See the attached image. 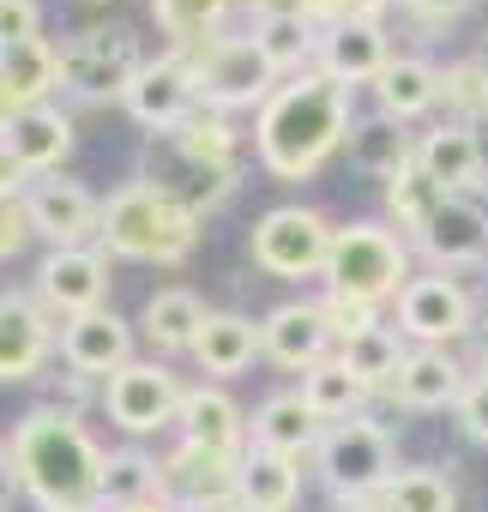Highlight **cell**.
<instances>
[{"instance_id": "obj_1", "label": "cell", "mask_w": 488, "mask_h": 512, "mask_svg": "<svg viewBox=\"0 0 488 512\" xmlns=\"http://www.w3.org/2000/svg\"><path fill=\"white\" fill-rule=\"evenodd\" d=\"M350 127H356V91L326 79L320 67H308V73L284 79L272 91V103L254 115V163L272 181L302 187L350 145Z\"/></svg>"}, {"instance_id": "obj_2", "label": "cell", "mask_w": 488, "mask_h": 512, "mask_svg": "<svg viewBox=\"0 0 488 512\" xmlns=\"http://www.w3.org/2000/svg\"><path fill=\"white\" fill-rule=\"evenodd\" d=\"M19 488L37 512H103V464L109 452L91 440L85 416L37 404L7 434Z\"/></svg>"}, {"instance_id": "obj_3", "label": "cell", "mask_w": 488, "mask_h": 512, "mask_svg": "<svg viewBox=\"0 0 488 512\" xmlns=\"http://www.w3.org/2000/svg\"><path fill=\"white\" fill-rule=\"evenodd\" d=\"M199 223L187 205H175L169 193H157L151 181H121L103 199V223H97V247L109 260H139V266H187L199 247Z\"/></svg>"}, {"instance_id": "obj_4", "label": "cell", "mask_w": 488, "mask_h": 512, "mask_svg": "<svg viewBox=\"0 0 488 512\" xmlns=\"http://www.w3.org/2000/svg\"><path fill=\"white\" fill-rule=\"evenodd\" d=\"M410 278H416V272H410V241H404L392 223H380V217L338 223L332 260H326V290L380 308V302H398Z\"/></svg>"}, {"instance_id": "obj_5", "label": "cell", "mask_w": 488, "mask_h": 512, "mask_svg": "<svg viewBox=\"0 0 488 512\" xmlns=\"http://www.w3.org/2000/svg\"><path fill=\"white\" fill-rule=\"evenodd\" d=\"M61 55V97L73 103H127L139 67L151 61L127 25H79L55 43Z\"/></svg>"}, {"instance_id": "obj_6", "label": "cell", "mask_w": 488, "mask_h": 512, "mask_svg": "<svg viewBox=\"0 0 488 512\" xmlns=\"http://www.w3.org/2000/svg\"><path fill=\"white\" fill-rule=\"evenodd\" d=\"M314 464H320V482L338 506H374L380 488L398 476V446L368 416H350V422H332L320 434Z\"/></svg>"}, {"instance_id": "obj_7", "label": "cell", "mask_w": 488, "mask_h": 512, "mask_svg": "<svg viewBox=\"0 0 488 512\" xmlns=\"http://www.w3.org/2000/svg\"><path fill=\"white\" fill-rule=\"evenodd\" d=\"M181 61H187V73L199 85V103L205 109H223V115H235V109H266L272 91L284 85L272 73V61L260 55L254 37H229V31L181 49Z\"/></svg>"}, {"instance_id": "obj_8", "label": "cell", "mask_w": 488, "mask_h": 512, "mask_svg": "<svg viewBox=\"0 0 488 512\" xmlns=\"http://www.w3.org/2000/svg\"><path fill=\"white\" fill-rule=\"evenodd\" d=\"M332 235H338V223L320 205H272V211H260V223L248 235V260L266 278H284V284L326 278Z\"/></svg>"}, {"instance_id": "obj_9", "label": "cell", "mask_w": 488, "mask_h": 512, "mask_svg": "<svg viewBox=\"0 0 488 512\" xmlns=\"http://www.w3.org/2000/svg\"><path fill=\"white\" fill-rule=\"evenodd\" d=\"M181 398H187L181 374H175L169 362H157V356H133L121 374L103 380V410H109V422H115L127 440H145V434L175 428Z\"/></svg>"}, {"instance_id": "obj_10", "label": "cell", "mask_w": 488, "mask_h": 512, "mask_svg": "<svg viewBox=\"0 0 488 512\" xmlns=\"http://www.w3.org/2000/svg\"><path fill=\"white\" fill-rule=\"evenodd\" d=\"M139 181H151L157 193H169V199H175V205H187L193 217H211V211L241 187V169H223V163L193 157L175 133H145Z\"/></svg>"}, {"instance_id": "obj_11", "label": "cell", "mask_w": 488, "mask_h": 512, "mask_svg": "<svg viewBox=\"0 0 488 512\" xmlns=\"http://www.w3.org/2000/svg\"><path fill=\"white\" fill-rule=\"evenodd\" d=\"M398 332H404V344L452 350L458 338H470V332H476V302H470V290H464L452 272L410 278V284H404V296H398Z\"/></svg>"}, {"instance_id": "obj_12", "label": "cell", "mask_w": 488, "mask_h": 512, "mask_svg": "<svg viewBox=\"0 0 488 512\" xmlns=\"http://www.w3.org/2000/svg\"><path fill=\"white\" fill-rule=\"evenodd\" d=\"M55 320H79L109 308V253L91 247H49L37 266V290H31Z\"/></svg>"}, {"instance_id": "obj_13", "label": "cell", "mask_w": 488, "mask_h": 512, "mask_svg": "<svg viewBox=\"0 0 488 512\" xmlns=\"http://www.w3.org/2000/svg\"><path fill=\"white\" fill-rule=\"evenodd\" d=\"M235 470H241V458L175 440V452H163V500L175 512H241Z\"/></svg>"}, {"instance_id": "obj_14", "label": "cell", "mask_w": 488, "mask_h": 512, "mask_svg": "<svg viewBox=\"0 0 488 512\" xmlns=\"http://www.w3.org/2000/svg\"><path fill=\"white\" fill-rule=\"evenodd\" d=\"M55 350H61L55 314L25 290H0V386L43 380Z\"/></svg>"}, {"instance_id": "obj_15", "label": "cell", "mask_w": 488, "mask_h": 512, "mask_svg": "<svg viewBox=\"0 0 488 512\" xmlns=\"http://www.w3.org/2000/svg\"><path fill=\"white\" fill-rule=\"evenodd\" d=\"M25 211H31L37 241H49V247H91L97 223H103V199L73 175H37L25 187Z\"/></svg>"}, {"instance_id": "obj_16", "label": "cell", "mask_w": 488, "mask_h": 512, "mask_svg": "<svg viewBox=\"0 0 488 512\" xmlns=\"http://www.w3.org/2000/svg\"><path fill=\"white\" fill-rule=\"evenodd\" d=\"M145 133H175L193 109H199V85H193V73H187V61H181V49H163V55H151L145 67H139V79H133V91H127V103H121Z\"/></svg>"}, {"instance_id": "obj_17", "label": "cell", "mask_w": 488, "mask_h": 512, "mask_svg": "<svg viewBox=\"0 0 488 512\" xmlns=\"http://www.w3.org/2000/svg\"><path fill=\"white\" fill-rule=\"evenodd\" d=\"M434 272H470L488 266V211L470 193H446V205L428 217V229L410 241Z\"/></svg>"}, {"instance_id": "obj_18", "label": "cell", "mask_w": 488, "mask_h": 512, "mask_svg": "<svg viewBox=\"0 0 488 512\" xmlns=\"http://www.w3.org/2000/svg\"><path fill=\"white\" fill-rule=\"evenodd\" d=\"M260 344H266V362H278L284 374H308L326 356H338V338H332L320 302H278L260 320Z\"/></svg>"}, {"instance_id": "obj_19", "label": "cell", "mask_w": 488, "mask_h": 512, "mask_svg": "<svg viewBox=\"0 0 488 512\" xmlns=\"http://www.w3.org/2000/svg\"><path fill=\"white\" fill-rule=\"evenodd\" d=\"M386 61H392V37H386V25L380 19H344V25H326L320 31V73L326 79H338V85H374L380 73H386Z\"/></svg>"}, {"instance_id": "obj_20", "label": "cell", "mask_w": 488, "mask_h": 512, "mask_svg": "<svg viewBox=\"0 0 488 512\" xmlns=\"http://www.w3.org/2000/svg\"><path fill=\"white\" fill-rule=\"evenodd\" d=\"M175 434H181L187 446H205V452H229V458H241V452H248V410H241L217 380H199V386H187V398H181Z\"/></svg>"}, {"instance_id": "obj_21", "label": "cell", "mask_w": 488, "mask_h": 512, "mask_svg": "<svg viewBox=\"0 0 488 512\" xmlns=\"http://www.w3.org/2000/svg\"><path fill=\"white\" fill-rule=\"evenodd\" d=\"M61 362L79 368V374H91V380H109V374H121L133 362V326L115 308L61 320Z\"/></svg>"}, {"instance_id": "obj_22", "label": "cell", "mask_w": 488, "mask_h": 512, "mask_svg": "<svg viewBox=\"0 0 488 512\" xmlns=\"http://www.w3.org/2000/svg\"><path fill=\"white\" fill-rule=\"evenodd\" d=\"M416 169H422L428 181H440L446 193H476V187H482V169H488L476 127H464V121H434V127L416 139Z\"/></svg>"}, {"instance_id": "obj_23", "label": "cell", "mask_w": 488, "mask_h": 512, "mask_svg": "<svg viewBox=\"0 0 488 512\" xmlns=\"http://www.w3.org/2000/svg\"><path fill=\"white\" fill-rule=\"evenodd\" d=\"M193 368L205 374V380H235V374H248L254 368V356H266V344H260V326L248 320V314H235V308H211V320L199 326V338H193Z\"/></svg>"}, {"instance_id": "obj_24", "label": "cell", "mask_w": 488, "mask_h": 512, "mask_svg": "<svg viewBox=\"0 0 488 512\" xmlns=\"http://www.w3.org/2000/svg\"><path fill=\"white\" fill-rule=\"evenodd\" d=\"M470 386V368L452 356V350H434V344H410L404 356V374H398V404L404 410H458Z\"/></svg>"}, {"instance_id": "obj_25", "label": "cell", "mask_w": 488, "mask_h": 512, "mask_svg": "<svg viewBox=\"0 0 488 512\" xmlns=\"http://www.w3.org/2000/svg\"><path fill=\"white\" fill-rule=\"evenodd\" d=\"M320 434H326V422L314 416V404L302 392H272L248 416V446H266V452H284V458H314Z\"/></svg>"}, {"instance_id": "obj_26", "label": "cell", "mask_w": 488, "mask_h": 512, "mask_svg": "<svg viewBox=\"0 0 488 512\" xmlns=\"http://www.w3.org/2000/svg\"><path fill=\"white\" fill-rule=\"evenodd\" d=\"M368 91H374V109L386 121H404L410 127V121H422V115L440 109V67L428 55H392L386 73Z\"/></svg>"}, {"instance_id": "obj_27", "label": "cell", "mask_w": 488, "mask_h": 512, "mask_svg": "<svg viewBox=\"0 0 488 512\" xmlns=\"http://www.w3.org/2000/svg\"><path fill=\"white\" fill-rule=\"evenodd\" d=\"M13 157L31 169V175H61V163L73 157L79 133H73V115L55 109V103H37V109H19L13 133H7Z\"/></svg>"}, {"instance_id": "obj_28", "label": "cell", "mask_w": 488, "mask_h": 512, "mask_svg": "<svg viewBox=\"0 0 488 512\" xmlns=\"http://www.w3.org/2000/svg\"><path fill=\"white\" fill-rule=\"evenodd\" d=\"M235 488H241V512H296L302 458L248 446V452H241V470H235Z\"/></svg>"}, {"instance_id": "obj_29", "label": "cell", "mask_w": 488, "mask_h": 512, "mask_svg": "<svg viewBox=\"0 0 488 512\" xmlns=\"http://www.w3.org/2000/svg\"><path fill=\"white\" fill-rule=\"evenodd\" d=\"M205 320H211V308H205L187 284H169V290H151V302H145V314H139V332H145V344H151L157 356H187Z\"/></svg>"}, {"instance_id": "obj_30", "label": "cell", "mask_w": 488, "mask_h": 512, "mask_svg": "<svg viewBox=\"0 0 488 512\" xmlns=\"http://www.w3.org/2000/svg\"><path fill=\"white\" fill-rule=\"evenodd\" d=\"M344 151H350V163H356L362 175H374L380 187L416 163V139L404 133V121H386L380 109H374L368 121H356V127H350V145H344Z\"/></svg>"}, {"instance_id": "obj_31", "label": "cell", "mask_w": 488, "mask_h": 512, "mask_svg": "<svg viewBox=\"0 0 488 512\" xmlns=\"http://www.w3.org/2000/svg\"><path fill=\"white\" fill-rule=\"evenodd\" d=\"M0 85L13 91L19 109L49 103V97L61 91V55H55V43H49V37H31V43H19V49H0Z\"/></svg>"}, {"instance_id": "obj_32", "label": "cell", "mask_w": 488, "mask_h": 512, "mask_svg": "<svg viewBox=\"0 0 488 512\" xmlns=\"http://www.w3.org/2000/svg\"><path fill=\"white\" fill-rule=\"evenodd\" d=\"M404 356H410V344H404V332H392L386 320L338 344V362H344V368H350V374H356L368 392H386V386H398V374H404Z\"/></svg>"}, {"instance_id": "obj_33", "label": "cell", "mask_w": 488, "mask_h": 512, "mask_svg": "<svg viewBox=\"0 0 488 512\" xmlns=\"http://www.w3.org/2000/svg\"><path fill=\"white\" fill-rule=\"evenodd\" d=\"M139 500H163V458L133 440V446H115L103 464V512L139 506Z\"/></svg>"}, {"instance_id": "obj_34", "label": "cell", "mask_w": 488, "mask_h": 512, "mask_svg": "<svg viewBox=\"0 0 488 512\" xmlns=\"http://www.w3.org/2000/svg\"><path fill=\"white\" fill-rule=\"evenodd\" d=\"M368 512H458V488L440 464H404Z\"/></svg>"}, {"instance_id": "obj_35", "label": "cell", "mask_w": 488, "mask_h": 512, "mask_svg": "<svg viewBox=\"0 0 488 512\" xmlns=\"http://www.w3.org/2000/svg\"><path fill=\"white\" fill-rule=\"evenodd\" d=\"M296 392L314 404V416H320L326 428H332V422H350V416H362V410H368V386H362L338 356H326L320 368H308Z\"/></svg>"}, {"instance_id": "obj_36", "label": "cell", "mask_w": 488, "mask_h": 512, "mask_svg": "<svg viewBox=\"0 0 488 512\" xmlns=\"http://www.w3.org/2000/svg\"><path fill=\"white\" fill-rule=\"evenodd\" d=\"M248 37L260 43V55L272 61L278 79H296V73H308L320 61V25L314 19H266Z\"/></svg>"}, {"instance_id": "obj_37", "label": "cell", "mask_w": 488, "mask_h": 512, "mask_svg": "<svg viewBox=\"0 0 488 512\" xmlns=\"http://www.w3.org/2000/svg\"><path fill=\"white\" fill-rule=\"evenodd\" d=\"M380 199H386V223H392L404 241H416V235L428 229V217L446 205V187H440V181H428V175L410 163L404 175H392V181L380 187Z\"/></svg>"}, {"instance_id": "obj_38", "label": "cell", "mask_w": 488, "mask_h": 512, "mask_svg": "<svg viewBox=\"0 0 488 512\" xmlns=\"http://www.w3.org/2000/svg\"><path fill=\"white\" fill-rule=\"evenodd\" d=\"M235 0H151V19L169 37V49H193L205 37H223Z\"/></svg>"}, {"instance_id": "obj_39", "label": "cell", "mask_w": 488, "mask_h": 512, "mask_svg": "<svg viewBox=\"0 0 488 512\" xmlns=\"http://www.w3.org/2000/svg\"><path fill=\"white\" fill-rule=\"evenodd\" d=\"M175 139L193 151V157H205V163H223V169H241V133H235V121L223 115V109H193L181 127H175Z\"/></svg>"}, {"instance_id": "obj_40", "label": "cell", "mask_w": 488, "mask_h": 512, "mask_svg": "<svg viewBox=\"0 0 488 512\" xmlns=\"http://www.w3.org/2000/svg\"><path fill=\"white\" fill-rule=\"evenodd\" d=\"M440 103H446L452 121H464V127L488 121V61L464 55V61L440 67Z\"/></svg>"}, {"instance_id": "obj_41", "label": "cell", "mask_w": 488, "mask_h": 512, "mask_svg": "<svg viewBox=\"0 0 488 512\" xmlns=\"http://www.w3.org/2000/svg\"><path fill=\"white\" fill-rule=\"evenodd\" d=\"M320 314H326V326H332L338 344L356 338V332H368V326H380V308H368V302H356V296H338V290L320 296Z\"/></svg>"}, {"instance_id": "obj_42", "label": "cell", "mask_w": 488, "mask_h": 512, "mask_svg": "<svg viewBox=\"0 0 488 512\" xmlns=\"http://www.w3.org/2000/svg\"><path fill=\"white\" fill-rule=\"evenodd\" d=\"M43 37V7L37 0H0V49H19Z\"/></svg>"}, {"instance_id": "obj_43", "label": "cell", "mask_w": 488, "mask_h": 512, "mask_svg": "<svg viewBox=\"0 0 488 512\" xmlns=\"http://www.w3.org/2000/svg\"><path fill=\"white\" fill-rule=\"evenodd\" d=\"M31 241H37V229H31L25 199H0V260H19Z\"/></svg>"}, {"instance_id": "obj_44", "label": "cell", "mask_w": 488, "mask_h": 512, "mask_svg": "<svg viewBox=\"0 0 488 512\" xmlns=\"http://www.w3.org/2000/svg\"><path fill=\"white\" fill-rule=\"evenodd\" d=\"M458 428L476 440V446H488V374H470V386H464V398H458Z\"/></svg>"}, {"instance_id": "obj_45", "label": "cell", "mask_w": 488, "mask_h": 512, "mask_svg": "<svg viewBox=\"0 0 488 512\" xmlns=\"http://www.w3.org/2000/svg\"><path fill=\"white\" fill-rule=\"evenodd\" d=\"M91 374H79V368H67V374H55L49 380V398L43 404H55V410H67V416H85V404H91Z\"/></svg>"}, {"instance_id": "obj_46", "label": "cell", "mask_w": 488, "mask_h": 512, "mask_svg": "<svg viewBox=\"0 0 488 512\" xmlns=\"http://www.w3.org/2000/svg\"><path fill=\"white\" fill-rule=\"evenodd\" d=\"M398 7L422 25V31H440V25H452V19H464L476 0H398Z\"/></svg>"}, {"instance_id": "obj_47", "label": "cell", "mask_w": 488, "mask_h": 512, "mask_svg": "<svg viewBox=\"0 0 488 512\" xmlns=\"http://www.w3.org/2000/svg\"><path fill=\"white\" fill-rule=\"evenodd\" d=\"M31 181H37V175L13 157V145H7V139H0V199H25V187H31Z\"/></svg>"}, {"instance_id": "obj_48", "label": "cell", "mask_w": 488, "mask_h": 512, "mask_svg": "<svg viewBox=\"0 0 488 512\" xmlns=\"http://www.w3.org/2000/svg\"><path fill=\"white\" fill-rule=\"evenodd\" d=\"M241 7H248L254 25H266V19H308L314 0H241Z\"/></svg>"}, {"instance_id": "obj_49", "label": "cell", "mask_w": 488, "mask_h": 512, "mask_svg": "<svg viewBox=\"0 0 488 512\" xmlns=\"http://www.w3.org/2000/svg\"><path fill=\"white\" fill-rule=\"evenodd\" d=\"M19 494H25V488H19V470H13V446L0 440V512H7Z\"/></svg>"}, {"instance_id": "obj_50", "label": "cell", "mask_w": 488, "mask_h": 512, "mask_svg": "<svg viewBox=\"0 0 488 512\" xmlns=\"http://www.w3.org/2000/svg\"><path fill=\"white\" fill-rule=\"evenodd\" d=\"M392 7H398V0H344V13H350V19H386Z\"/></svg>"}, {"instance_id": "obj_51", "label": "cell", "mask_w": 488, "mask_h": 512, "mask_svg": "<svg viewBox=\"0 0 488 512\" xmlns=\"http://www.w3.org/2000/svg\"><path fill=\"white\" fill-rule=\"evenodd\" d=\"M13 121H19V103H13V91H7V85H0V139L13 133Z\"/></svg>"}, {"instance_id": "obj_52", "label": "cell", "mask_w": 488, "mask_h": 512, "mask_svg": "<svg viewBox=\"0 0 488 512\" xmlns=\"http://www.w3.org/2000/svg\"><path fill=\"white\" fill-rule=\"evenodd\" d=\"M115 512H175L169 500H139V506H115Z\"/></svg>"}, {"instance_id": "obj_53", "label": "cell", "mask_w": 488, "mask_h": 512, "mask_svg": "<svg viewBox=\"0 0 488 512\" xmlns=\"http://www.w3.org/2000/svg\"><path fill=\"white\" fill-rule=\"evenodd\" d=\"M476 61H488V25H482V37H476Z\"/></svg>"}]
</instances>
